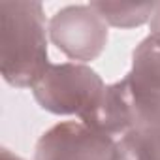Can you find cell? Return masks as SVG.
<instances>
[{
  "label": "cell",
  "mask_w": 160,
  "mask_h": 160,
  "mask_svg": "<svg viewBox=\"0 0 160 160\" xmlns=\"http://www.w3.org/2000/svg\"><path fill=\"white\" fill-rule=\"evenodd\" d=\"M51 66L49 19L38 0H0V72L15 89H32Z\"/></svg>",
  "instance_id": "obj_1"
},
{
  "label": "cell",
  "mask_w": 160,
  "mask_h": 160,
  "mask_svg": "<svg viewBox=\"0 0 160 160\" xmlns=\"http://www.w3.org/2000/svg\"><path fill=\"white\" fill-rule=\"evenodd\" d=\"M108 85L102 75L89 64L81 62H51L42 79L30 89L40 109L72 117L87 122L100 108Z\"/></svg>",
  "instance_id": "obj_2"
},
{
  "label": "cell",
  "mask_w": 160,
  "mask_h": 160,
  "mask_svg": "<svg viewBox=\"0 0 160 160\" xmlns=\"http://www.w3.org/2000/svg\"><path fill=\"white\" fill-rule=\"evenodd\" d=\"M49 42L72 62L91 64L108 47L109 27L89 4H70L49 17Z\"/></svg>",
  "instance_id": "obj_3"
},
{
  "label": "cell",
  "mask_w": 160,
  "mask_h": 160,
  "mask_svg": "<svg viewBox=\"0 0 160 160\" xmlns=\"http://www.w3.org/2000/svg\"><path fill=\"white\" fill-rule=\"evenodd\" d=\"M122 81L134 128L160 122V34L149 32L134 47L132 66Z\"/></svg>",
  "instance_id": "obj_4"
},
{
  "label": "cell",
  "mask_w": 160,
  "mask_h": 160,
  "mask_svg": "<svg viewBox=\"0 0 160 160\" xmlns=\"http://www.w3.org/2000/svg\"><path fill=\"white\" fill-rule=\"evenodd\" d=\"M117 139L79 119L47 128L34 145V160H115Z\"/></svg>",
  "instance_id": "obj_5"
},
{
  "label": "cell",
  "mask_w": 160,
  "mask_h": 160,
  "mask_svg": "<svg viewBox=\"0 0 160 160\" xmlns=\"http://www.w3.org/2000/svg\"><path fill=\"white\" fill-rule=\"evenodd\" d=\"M115 160H160V122L121 136L115 143Z\"/></svg>",
  "instance_id": "obj_6"
},
{
  "label": "cell",
  "mask_w": 160,
  "mask_h": 160,
  "mask_svg": "<svg viewBox=\"0 0 160 160\" xmlns=\"http://www.w3.org/2000/svg\"><path fill=\"white\" fill-rule=\"evenodd\" d=\"M109 28H139L151 23L156 2H91Z\"/></svg>",
  "instance_id": "obj_7"
},
{
  "label": "cell",
  "mask_w": 160,
  "mask_h": 160,
  "mask_svg": "<svg viewBox=\"0 0 160 160\" xmlns=\"http://www.w3.org/2000/svg\"><path fill=\"white\" fill-rule=\"evenodd\" d=\"M149 32H154V34H160V2H156V10L151 17V23H149Z\"/></svg>",
  "instance_id": "obj_8"
},
{
  "label": "cell",
  "mask_w": 160,
  "mask_h": 160,
  "mask_svg": "<svg viewBox=\"0 0 160 160\" xmlns=\"http://www.w3.org/2000/svg\"><path fill=\"white\" fill-rule=\"evenodd\" d=\"M0 160H25V158L19 156V154H15L8 147H2V149H0Z\"/></svg>",
  "instance_id": "obj_9"
}]
</instances>
